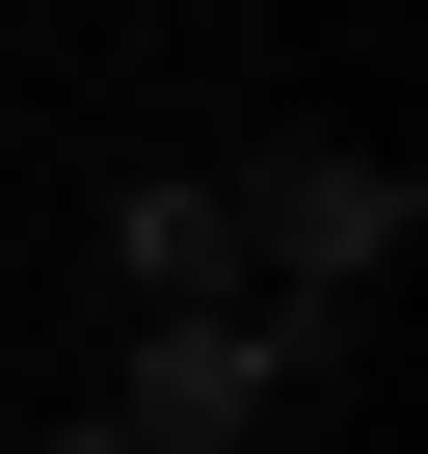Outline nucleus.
<instances>
[{"instance_id":"obj_4","label":"nucleus","mask_w":428,"mask_h":454,"mask_svg":"<svg viewBox=\"0 0 428 454\" xmlns=\"http://www.w3.org/2000/svg\"><path fill=\"white\" fill-rule=\"evenodd\" d=\"M28 454H107V427H28Z\"/></svg>"},{"instance_id":"obj_2","label":"nucleus","mask_w":428,"mask_h":454,"mask_svg":"<svg viewBox=\"0 0 428 454\" xmlns=\"http://www.w3.org/2000/svg\"><path fill=\"white\" fill-rule=\"evenodd\" d=\"M401 241H428V187H401L375 134H268V160H242V294L375 321V294H401Z\"/></svg>"},{"instance_id":"obj_1","label":"nucleus","mask_w":428,"mask_h":454,"mask_svg":"<svg viewBox=\"0 0 428 454\" xmlns=\"http://www.w3.org/2000/svg\"><path fill=\"white\" fill-rule=\"evenodd\" d=\"M321 374H348V321H295V294H161L107 374V454H268Z\"/></svg>"},{"instance_id":"obj_3","label":"nucleus","mask_w":428,"mask_h":454,"mask_svg":"<svg viewBox=\"0 0 428 454\" xmlns=\"http://www.w3.org/2000/svg\"><path fill=\"white\" fill-rule=\"evenodd\" d=\"M107 294H134V321H161V294H242V187L134 160V187H107Z\"/></svg>"}]
</instances>
